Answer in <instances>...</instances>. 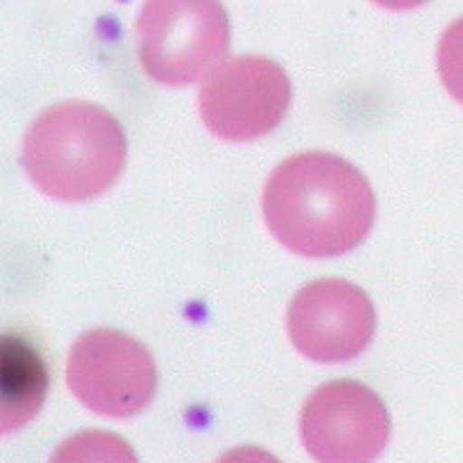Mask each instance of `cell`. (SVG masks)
I'll list each match as a JSON object with an SVG mask.
<instances>
[{"label": "cell", "instance_id": "6da1fadb", "mask_svg": "<svg viewBox=\"0 0 463 463\" xmlns=\"http://www.w3.org/2000/svg\"><path fill=\"white\" fill-rule=\"evenodd\" d=\"M264 222L276 241L299 257H340L366 241L375 197L366 176L333 153L283 159L261 195Z\"/></svg>", "mask_w": 463, "mask_h": 463}, {"label": "cell", "instance_id": "7a4b0ae2", "mask_svg": "<svg viewBox=\"0 0 463 463\" xmlns=\"http://www.w3.org/2000/svg\"><path fill=\"white\" fill-rule=\"evenodd\" d=\"M127 165V134L108 109L71 100L32 121L22 143V166L32 184L62 203L102 195Z\"/></svg>", "mask_w": 463, "mask_h": 463}, {"label": "cell", "instance_id": "3957f363", "mask_svg": "<svg viewBox=\"0 0 463 463\" xmlns=\"http://www.w3.org/2000/svg\"><path fill=\"white\" fill-rule=\"evenodd\" d=\"M136 41L147 77L165 86H188L229 52L231 22L219 0H146Z\"/></svg>", "mask_w": 463, "mask_h": 463}, {"label": "cell", "instance_id": "277c9868", "mask_svg": "<svg viewBox=\"0 0 463 463\" xmlns=\"http://www.w3.org/2000/svg\"><path fill=\"white\" fill-rule=\"evenodd\" d=\"M67 385L89 411L128 419L153 402L157 368L136 337L115 328H96L71 345Z\"/></svg>", "mask_w": 463, "mask_h": 463}, {"label": "cell", "instance_id": "5b68a950", "mask_svg": "<svg viewBox=\"0 0 463 463\" xmlns=\"http://www.w3.org/2000/svg\"><path fill=\"white\" fill-rule=\"evenodd\" d=\"M290 100L286 70L257 55H241L216 64L197 96L204 127L233 143L271 134L286 117Z\"/></svg>", "mask_w": 463, "mask_h": 463}, {"label": "cell", "instance_id": "8992f818", "mask_svg": "<svg viewBox=\"0 0 463 463\" xmlns=\"http://www.w3.org/2000/svg\"><path fill=\"white\" fill-rule=\"evenodd\" d=\"M299 438L317 461H373L390 439V416L381 397L364 383L330 381L307 397Z\"/></svg>", "mask_w": 463, "mask_h": 463}, {"label": "cell", "instance_id": "52a82bcc", "mask_svg": "<svg viewBox=\"0 0 463 463\" xmlns=\"http://www.w3.org/2000/svg\"><path fill=\"white\" fill-rule=\"evenodd\" d=\"M286 328L292 345L307 359L318 364L349 362L373 340V302L349 280H314L295 292Z\"/></svg>", "mask_w": 463, "mask_h": 463}, {"label": "cell", "instance_id": "ba28073f", "mask_svg": "<svg viewBox=\"0 0 463 463\" xmlns=\"http://www.w3.org/2000/svg\"><path fill=\"white\" fill-rule=\"evenodd\" d=\"M48 390V371L43 359L22 337H3V390H0V413L3 432H13L33 419L43 404Z\"/></svg>", "mask_w": 463, "mask_h": 463}, {"label": "cell", "instance_id": "9c48e42d", "mask_svg": "<svg viewBox=\"0 0 463 463\" xmlns=\"http://www.w3.org/2000/svg\"><path fill=\"white\" fill-rule=\"evenodd\" d=\"M438 71L449 96L463 105V17L444 29L438 45Z\"/></svg>", "mask_w": 463, "mask_h": 463}, {"label": "cell", "instance_id": "30bf717a", "mask_svg": "<svg viewBox=\"0 0 463 463\" xmlns=\"http://www.w3.org/2000/svg\"><path fill=\"white\" fill-rule=\"evenodd\" d=\"M385 10H413V7H420L428 0H373Z\"/></svg>", "mask_w": 463, "mask_h": 463}]
</instances>
